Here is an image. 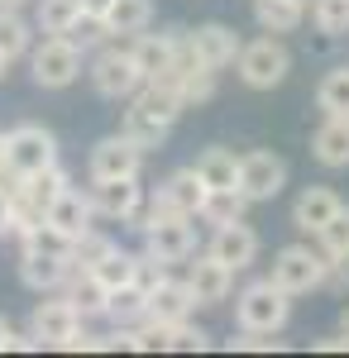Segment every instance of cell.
<instances>
[{
  "label": "cell",
  "mask_w": 349,
  "mask_h": 358,
  "mask_svg": "<svg viewBox=\"0 0 349 358\" xmlns=\"http://www.w3.org/2000/svg\"><path fill=\"white\" fill-rule=\"evenodd\" d=\"M340 334H345V339H349V310H345V315H340Z\"/></svg>",
  "instance_id": "f6af8a7d"
},
{
  "label": "cell",
  "mask_w": 349,
  "mask_h": 358,
  "mask_svg": "<svg viewBox=\"0 0 349 358\" xmlns=\"http://www.w3.org/2000/svg\"><path fill=\"white\" fill-rule=\"evenodd\" d=\"M191 310H196L191 287L177 282V277H167V273L144 292V320H153V325H177V320H187Z\"/></svg>",
  "instance_id": "30bf717a"
},
{
  "label": "cell",
  "mask_w": 349,
  "mask_h": 358,
  "mask_svg": "<svg viewBox=\"0 0 349 358\" xmlns=\"http://www.w3.org/2000/svg\"><path fill=\"white\" fill-rule=\"evenodd\" d=\"M177 96H182V106H201V101H211L215 96V72L211 67H196V72H187V77H177Z\"/></svg>",
  "instance_id": "8d00e7d4"
},
{
  "label": "cell",
  "mask_w": 349,
  "mask_h": 358,
  "mask_svg": "<svg viewBox=\"0 0 349 358\" xmlns=\"http://www.w3.org/2000/svg\"><path fill=\"white\" fill-rule=\"evenodd\" d=\"M81 20V0H39V29L43 34H67Z\"/></svg>",
  "instance_id": "1f68e13d"
},
{
  "label": "cell",
  "mask_w": 349,
  "mask_h": 358,
  "mask_svg": "<svg viewBox=\"0 0 349 358\" xmlns=\"http://www.w3.org/2000/svg\"><path fill=\"white\" fill-rule=\"evenodd\" d=\"M287 315H292V296L278 287V282H249L240 296H235V320H240V330H254V334H278L287 325Z\"/></svg>",
  "instance_id": "6da1fadb"
},
{
  "label": "cell",
  "mask_w": 349,
  "mask_h": 358,
  "mask_svg": "<svg viewBox=\"0 0 349 358\" xmlns=\"http://www.w3.org/2000/svg\"><path fill=\"white\" fill-rule=\"evenodd\" d=\"M321 277H325V253H316L306 244H287V248H278L268 282H278L287 296H301V292H316Z\"/></svg>",
  "instance_id": "52a82bcc"
},
{
  "label": "cell",
  "mask_w": 349,
  "mask_h": 358,
  "mask_svg": "<svg viewBox=\"0 0 349 358\" xmlns=\"http://www.w3.org/2000/svg\"><path fill=\"white\" fill-rule=\"evenodd\" d=\"M316 106L325 115H349V67H335L325 72L321 86H316Z\"/></svg>",
  "instance_id": "f546056e"
},
{
  "label": "cell",
  "mask_w": 349,
  "mask_h": 358,
  "mask_svg": "<svg viewBox=\"0 0 349 358\" xmlns=\"http://www.w3.org/2000/svg\"><path fill=\"white\" fill-rule=\"evenodd\" d=\"M106 315L115 325H139V320H144V287H135V282L110 287L106 292Z\"/></svg>",
  "instance_id": "83f0119b"
},
{
  "label": "cell",
  "mask_w": 349,
  "mask_h": 358,
  "mask_svg": "<svg viewBox=\"0 0 349 358\" xmlns=\"http://www.w3.org/2000/svg\"><path fill=\"white\" fill-rule=\"evenodd\" d=\"M29 0H0V10H25Z\"/></svg>",
  "instance_id": "ee69618b"
},
{
  "label": "cell",
  "mask_w": 349,
  "mask_h": 358,
  "mask_svg": "<svg viewBox=\"0 0 349 358\" xmlns=\"http://www.w3.org/2000/svg\"><path fill=\"white\" fill-rule=\"evenodd\" d=\"M177 34L182 29H167V34H144L139 29L135 34V62H139V72H144V82H158L163 72L172 67V48H177Z\"/></svg>",
  "instance_id": "ffe728a7"
},
{
  "label": "cell",
  "mask_w": 349,
  "mask_h": 358,
  "mask_svg": "<svg viewBox=\"0 0 349 358\" xmlns=\"http://www.w3.org/2000/svg\"><path fill=\"white\" fill-rule=\"evenodd\" d=\"M120 134L130 138V143H139V148H158L163 138H167V124H158V120H149V115H139V110H125Z\"/></svg>",
  "instance_id": "836d02e7"
},
{
  "label": "cell",
  "mask_w": 349,
  "mask_h": 358,
  "mask_svg": "<svg viewBox=\"0 0 349 358\" xmlns=\"http://www.w3.org/2000/svg\"><path fill=\"white\" fill-rule=\"evenodd\" d=\"M91 210L106 215V220H135L139 206H144V187L139 177H106V182H91Z\"/></svg>",
  "instance_id": "7c38bea8"
},
{
  "label": "cell",
  "mask_w": 349,
  "mask_h": 358,
  "mask_svg": "<svg viewBox=\"0 0 349 358\" xmlns=\"http://www.w3.org/2000/svg\"><path fill=\"white\" fill-rule=\"evenodd\" d=\"M211 258H220L225 268L244 273L254 258H259V234L249 229L244 220H230V224H215V239H211Z\"/></svg>",
  "instance_id": "e0dca14e"
},
{
  "label": "cell",
  "mask_w": 349,
  "mask_h": 358,
  "mask_svg": "<svg viewBox=\"0 0 349 358\" xmlns=\"http://www.w3.org/2000/svg\"><path fill=\"white\" fill-rule=\"evenodd\" d=\"M72 330H81V310L67 296L62 301H39L34 306V315H29V334H34V344L43 349V344H62Z\"/></svg>",
  "instance_id": "9a60e30c"
},
{
  "label": "cell",
  "mask_w": 349,
  "mask_h": 358,
  "mask_svg": "<svg viewBox=\"0 0 349 358\" xmlns=\"http://www.w3.org/2000/svg\"><path fill=\"white\" fill-rule=\"evenodd\" d=\"M316 349H325V354H349V339L345 334H340V339H321Z\"/></svg>",
  "instance_id": "7bdbcfd3"
},
{
  "label": "cell",
  "mask_w": 349,
  "mask_h": 358,
  "mask_svg": "<svg viewBox=\"0 0 349 358\" xmlns=\"http://www.w3.org/2000/svg\"><path fill=\"white\" fill-rule=\"evenodd\" d=\"M316 239H321L325 258H345V253H349V206H340V210L316 229Z\"/></svg>",
  "instance_id": "d6a6232c"
},
{
  "label": "cell",
  "mask_w": 349,
  "mask_h": 358,
  "mask_svg": "<svg viewBox=\"0 0 349 358\" xmlns=\"http://www.w3.org/2000/svg\"><path fill=\"white\" fill-rule=\"evenodd\" d=\"M130 110L149 115V120H158V124H167V129H172V124L182 120V110H187V106H182L177 86H167V82H144L135 96H130Z\"/></svg>",
  "instance_id": "d6986e66"
},
{
  "label": "cell",
  "mask_w": 349,
  "mask_h": 358,
  "mask_svg": "<svg viewBox=\"0 0 349 358\" xmlns=\"http://www.w3.org/2000/svg\"><path fill=\"white\" fill-rule=\"evenodd\" d=\"M144 244H149V258H158L163 268H167V263L191 258V248H196V229H191L187 215L149 220V224H144Z\"/></svg>",
  "instance_id": "9c48e42d"
},
{
  "label": "cell",
  "mask_w": 349,
  "mask_h": 358,
  "mask_svg": "<svg viewBox=\"0 0 349 358\" xmlns=\"http://www.w3.org/2000/svg\"><path fill=\"white\" fill-rule=\"evenodd\" d=\"M201 206H206V182H201L191 167H177V172L158 187V196H153L149 215L139 220V229H144L149 220H167V215H187V220H196Z\"/></svg>",
  "instance_id": "5b68a950"
},
{
  "label": "cell",
  "mask_w": 349,
  "mask_h": 358,
  "mask_svg": "<svg viewBox=\"0 0 349 358\" xmlns=\"http://www.w3.org/2000/svg\"><path fill=\"white\" fill-rule=\"evenodd\" d=\"M244 210H249V196L235 192V187H225V192H206L201 220H211V224H230V220H244Z\"/></svg>",
  "instance_id": "f1b7e54d"
},
{
  "label": "cell",
  "mask_w": 349,
  "mask_h": 358,
  "mask_svg": "<svg viewBox=\"0 0 349 358\" xmlns=\"http://www.w3.org/2000/svg\"><path fill=\"white\" fill-rule=\"evenodd\" d=\"M34 48V29L20 10H0V57L5 62H15V57H25Z\"/></svg>",
  "instance_id": "4316f807"
},
{
  "label": "cell",
  "mask_w": 349,
  "mask_h": 358,
  "mask_svg": "<svg viewBox=\"0 0 349 358\" xmlns=\"http://www.w3.org/2000/svg\"><path fill=\"white\" fill-rule=\"evenodd\" d=\"M20 349H39V344H34V334H15L0 315V354H20Z\"/></svg>",
  "instance_id": "ab89813d"
},
{
  "label": "cell",
  "mask_w": 349,
  "mask_h": 358,
  "mask_svg": "<svg viewBox=\"0 0 349 358\" xmlns=\"http://www.w3.org/2000/svg\"><path fill=\"white\" fill-rule=\"evenodd\" d=\"M296 5H311V0H296Z\"/></svg>",
  "instance_id": "7dc6e473"
},
{
  "label": "cell",
  "mask_w": 349,
  "mask_h": 358,
  "mask_svg": "<svg viewBox=\"0 0 349 358\" xmlns=\"http://www.w3.org/2000/svg\"><path fill=\"white\" fill-rule=\"evenodd\" d=\"M235 62H240L244 86H254V91H273V86L292 72V53L278 43V34L254 38V43H240V57Z\"/></svg>",
  "instance_id": "277c9868"
},
{
  "label": "cell",
  "mask_w": 349,
  "mask_h": 358,
  "mask_svg": "<svg viewBox=\"0 0 349 358\" xmlns=\"http://www.w3.org/2000/svg\"><path fill=\"white\" fill-rule=\"evenodd\" d=\"M321 287H325V292H335V296H345V292H349V253H345V258H325Z\"/></svg>",
  "instance_id": "f35d334b"
},
{
  "label": "cell",
  "mask_w": 349,
  "mask_h": 358,
  "mask_svg": "<svg viewBox=\"0 0 349 358\" xmlns=\"http://www.w3.org/2000/svg\"><path fill=\"white\" fill-rule=\"evenodd\" d=\"M135 258H139V253H125V248L115 244L101 263H91V273L101 277L106 292H110V287H125V282H135Z\"/></svg>",
  "instance_id": "4dcf8cb0"
},
{
  "label": "cell",
  "mask_w": 349,
  "mask_h": 358,
  "mask_svg": "<svg viewBox=\"0 0 349 358\" xmlns=\"http://www.w3.org/2000/svg\"><path fill=\"white\" fill-rule=\"evenodd\" d=\"M101 24H106V34H139L153 24V0H110Z\"/></svg>",
  "instance_id": "cb8c5ba5"
},
{
  "label": "cell",
  "mask_w": 349,
  "mask_h": 358,
  "mask_svg": "<svg viewBox=\"0 0 349 358\" xmlns=\"http://www.w3.org/2000/svg\"><path fill=\"white\" fill-rule=\"evenodd\" d=\"M91 86L106 101H130L139 86H144V72H139L135 53L130 48H101L96 62H91Z\"/></svg>",
  "instance_id": "8992f818"
},
{
  "label": "cell",
  "mask_w": 349,
  "mask_h": 358,
  "mask_svg": "<svg viewBox=\"0 0 349 358\" xmlns=\"http://www.w3.org/2000/svg\"><path fill=\"white\" fill-rule=\"evenodd\" d=\"M167 349H177V354H201V349H211V334L187 325V320H177V325H167Z\"/></svg>",
  "instance_id": "74e56055"
},
{
  "label": "cell",
  "mask_w": 349,
  "mask_h": 358,
  "mask_svg": "<svg viewBox=\"0 0 349 358\" xmlns=\"http://www.w3.org/2000/svg\"><path fill=\"white\" fill-rule=\"evenodd\" d=\"M91 220H96V210H91V196H81V192H57L53 201H48V210H43V224L53 229L57 239H81L86 229H91Z\"/></svg>",
  "instance_id": "4fadbf2b"
},
{
  "label": "cell",
  "mask_w": 349,
  "mask_h": 358,
  "mask_svg": "<svg viewBox=\"0 0 349 358\" xmlns=\"http://www.w3.org/2000/svg\"><path fill=\"white\" fill-rule=\"evenodd\" d=\"M10 224H15V192H0V239L10 234Z\"/></svg>",
  "instance_id": "60d3db41"
},
{
  "label": "cell",
  "mask_w": 349,
  "mask_h": 358,
  "mask_svg": "<svg viewBox=\"0 0 349 358\" xmlns=\"http://www.w3.org/2000/svg\"><path fill=\"white\" fill-rule=\"evenodd\" d=\"M191 48H196V57L211 67V72H220V67H230L235 57H240V34L230 24H196L187 29Z\"/></svg>",
  "instance_id": "ac0fdd59"
},
{
  "label": "cell",
  "mask_w": 349,
  "mask_h": 358,
  "mask_svg": "<svg viewBox=\"0 0 349 358\" xmlns=\"http://www.w3.org/2000/svg\"><path fill=\"white\" fill-rule=\"evenodd\" d=\"M110 248H115V239H106V234H96V229H86L81 239H72L67 244V263L72 268H91V263H101Z\"/></svg>",
  "instance_id": "e575fe53"
},
{
  "label": "cell",
  "mask_w": 349,
  "mask_h": 358,
  "mask_svg": "<svg viewBox=\"0 0 349 358\" xmlns=\"http://www.w3.org/2000/svg\"><path fill=\"white\" fill-rule=\"evenodd\" d=\"M0 158H5V172L29 177L39 167L57 163V138L43 124H15L10 134H0Z\"/></svg>",
  "instance_id": "7a4b0ae2"
},
{
  "label": "cell",
  "mask_w": 349,
  "mask_h": 358,
  "mask_svg": "<svg viewBox=\"0 0 349 358\" xmlns=\"http://www.w3.org/2000/svg\"><path fill=\"white\" fill-rule=\"evenodd\" d=\"M340 206H345V201L330 192V187H306V192L296 196V206H292V224H296V229H306V234H316Z\"/></svg>",
  "instance_id": "7402d4cb"
},
{
  "label": "cell",
  "mask_w": 349,
  "mask_h": 358,
  "mask_svg": "<svg viewBox=\"0 0 349 358\" xmlns=\"http://www.w3.org/2000/svg\"><path fill=\"white\" fill-rule=\"evenodd\" d=\"M191 172L206 182V192H225V187H235V177H240V158H235L230 148H206Z\"/></svg>",
  "instance_id": "d4e9b609"
},
{
  "label": "cell",
  "mask_w": 349,
  "mask_h": 358,
  "mask_svg": "<svg viewBox=\"0 0 349 358\" xmlns=\"http://www.w3.org/2000/svg\"><path fill=\"white\" fill-rule=\"evenodd\" d=\"M62 287H67V301L81 310V320L86 315H106V287H101V277L91 268H72Z\"/></svg>",
  "instance_id": "603a6c76"
},
{
  "label": "cell",
  "mask_w": 349,
  "mask_h": 358,
  "mask_svg": "<svg viewBox=\"0 0 349 358\" xmlns=\"http://www.w3.org/2000/svg\"><path fill=\"white\" fill-rule=\"evenodd\" d=\"M139 167H144V148L130 143L125 134L101 138V143L91 148V158H86L91 182H106V177H139Z\"/></svg>",
  "instance_id": "8fae6325"
},
{
  "label": "cell",
  "mask_w": 349,
  "mask_h": 358,
  "mask_svg": "<svg viewBox=\"0 0 349 358\" xmlns=\"http://www.w3.org/2000/svg\"><path fill=\"white\" fill-rule=\"evenodd\" d=\"M5 67H10V62H5V57H0V77H5Z\"/></svg>",
  "instance_id": "bcb514c9"
},
{
  "label": "cell",
  "mask_w": 349,
  "mask_h": 358,
  "mask_svg": "<svg viewBox=\"0 0 349 358\" xmlns=\"http://www.w3.org/2000/svg\"><path fill=\"white\" fill-rule=\"evenodd\" d=\"M72 273L62 248H25L20 253V282L29 292H62V282Z\"/></svg>",
  "instance_id": "5bb4252c"
},
{
  "label": "cell",
  "mask_w": 349,
  "mask_h": 358,
  "mask_svg": "<svg viewBox=\"0 0 349 358\" xmlns=\"http://www.w3.org/2000/svg\"><path fill=\"white\" fill-rule=\"evenodd\" d=\"M106 5H110V0H81V15H86V20H101Z\"/></svg>",
  "instance_id": "b9f144b4"
},
{
  "label": "cell",
  "mask_w": 349,
  "mask_h": 358,
  "mask_svg": "<svg viewBox=\"0 0 349 358\" xmlns=\"http://www.w3.org/2000/svg\"><path fill=\"white\" fill-rule=\"evenodd\" d=\"M0 172H5V158H0Z\"/></svg>",
  "instance_id": "c3c4849f"
},
{
  "label": "cell",
  "mask_w": 349,
  "mask_h": 358,
  "mask_svg": "<svg viewBox=\"0 0 349 358\" xmlns=\"http://www.w3.org/2000/svg\"><path fill=\"white\" fill-rule=\"evenodd\" d=\"M287 187V163L278 158V153H264V148H254V153H244L240 158V177H235V192H244L249 201H273V196Z\"/></svg>",
  "instance_id": "ba28073f"
},
{
  "label": "cell",
  "mask_w": 349,
  "mask_h": 358,
  "mask_svg": "<svg viewBox=\"0 0 349 358\" xmlns=\"http://www.w3.org/2000/svg\"><path fill=\"white\" fill-rule=\"evenodd\" d=\"M29 72H34V82L43 86V91H62V86H72L81 77V48L72 38H62V34H48L39 48H29Z\"/></svg>",
  "instance_id": "3957f363"
},
{
  "label": "cell",
  "mask_w": 349,
  "mask_h": 358,
  "mask_svg": "<svg viewBox=\"0 0 349 358\" xmlns=\"http://www.w3.org/2000/svg\"><path fill=\"white\" fill-rule=\"evenodd\" d=\"M306 15V5L296 0H254V20L264 24V34H292Z\"/></svg>",
  "instance_id": "484cf974"
},
{
  "label": "cell",
  "mask_w": 349,
  "mask_h": 358,
  "mask_svg": "<svg viewBox=\"0 0 349 358\" xmlns=\"http://www.w3.org/2000/svg\"><path fill=\"white\" fill-rule=\"evenodd\" d=\"M311 153L321 167H349V115H325V124L311 138Z\"/></svg>",
  "instance_id": "44dd1931"
},
{
  "label": "cell",
  "mask_w": 349,
  "mask_h": 358,
  "mask_svg": "<svg viewBox=\"0 0 349 358\" xmlns=\"http://www.w3.org/2000/svg\"><path fill=\"white\" fill-rule=\"evenodd\" d=\"M187 287H191V296H196V306H220L235 292V268H225L220 258L201 253L187 268Z\"/></svg>",
  "instance_id": "2e32d148"
},
{
  "label": "cell",
  "mask_w": 349,
  "mask_h": 358,
  "mask_svg": "<svg viewBox=\"0 0 349 358\" xmlns=\"http://www.w3.org/2000/svg\"><path fill=\"white\" fill-rule=\"evenodd\" d=\"M311 20L321 34L340 38V34H349V0H311Z\"/></svg>",
  "instance_id": "d590c367"
}]
</instances>
